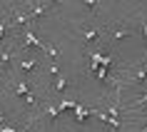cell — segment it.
Returning <instances> with one entry per match:
<instances>
[{"instance_id":"1","label":"cell","mask_w":147,"mask_h":132,"mask_svg":"<svg viewBox=\"0 0 147 132\" xmlns=\"http://www.w3.org/2000/svg\"><path fill=\"white\" fill-rule=\"evenodd\" d=\"M95 115L100 117L102 122H107V125H110V127H115V130H120V120H117V117H110V115H107V112H102V110H97V112H95Z\"/></svg>"},{"instance_id":"2","label":"cell","mask_w":147,"mask_h":132,"mask_svg":"<svg viewBox=\"0 0 147 132\" xmlns=\"http://www.w3.org/2000/svg\"><path fill=\"white\" fill-rule=\"evenodd\" d=\"M100 65H102V55L100 53H92V55H90V67L97 72V70H100Z\"/></svg>"},{"instance_id":"3","label":"cell","mask_w":147,"mask_h":132,"mask_svg":"<svg viewBox=\"0 0 147 132\" xmlns=\"http://www.w3.org/2000/svg\"><path fill=\"white\" fill-rule=\"evenodd\" d=\"M18 65H20V67H23V70H35V67H38V60H18Z\"/></svg>"},{"instance_id":"4","label":"cell","mask_w":147,"mask_h":132,"mask_svg":"<svg viewBox=\"0 0 147 132\" xmlns=\"http://www.w3.org/2000/svg\"><path fill=\"white\" fill-rule=\"evenodd\" d=\"M97 38H100V30H87V32H85V42H87V45L97 42Z\"/></svg>"},{"instance_id":"5","label":"cell","mask_w":147,"mask_h":132,"mask_svg":"<svg viewBox=\"0 0 147 132\" xmlns=\"http://www.w3.org/2000/svg\"><path fill=\"white\" fill-rule=\"evenodd\" d=\"M65 87H67V80L62 77V75H55V90H57V92H62Z\"/></svg>"},{"instance_id":"6","label":"cell","mask_w":147,"mask_h":132,"mask_svg":"<svg viewBox=\"0 0 147 132\" xmlns=\"http://www.w3.org/2000/svg\"><path fill=\"white\" fill-rule=\"evenodd\" d=\"M15 92L25 97V95H30V90H28V85H25V82H18V85H15Z\"/></svg>"},{"instance_id":"7","label":"cell","mask_w":147,"mask_h":132,"mask_svg":"<svg viewBox=\"0 0 147 132\" xmlns=\"http://www.w3.org/2000/svg\"><path fill=\"white\" fill-rule=\"evenodd\" d=\"M132 35V30H127V28H122V30H115V40H120V38H130Z\"/></svg>"},{"instance_id":"8","label":"cell","mask_w":147,"mask_h":132,"mask_svg":"<svg viewBox=\"0 0 147 132\" xmlns=\"http://www.w3.org/2000/svg\"><path fill=\"white\" fill-rule=\"evenodd\" d=\"M147 77V70H145V67H140V70H137V80H140V82H142V80H145Z\"/></svg>"},{"instance_id":"9","label":"cell","mask_w":147,"mask_h":132,"mask_svg":"<svg viewBox=\"0 0 147 132\" xmlns=\"http://www.w3.org/2000/svg\"><path fill=\"white\" fill-rule=\"evenodd\" d=\"M5 30H8V25H5V23H0V42H3V35H5Z\"/></svg>"},{"instance_id":"10","label":"cell","mask_w":147,"mask_h":132,"mask_svg":"<svg viewBox=\"0 0 147 132\" xmlns=\"http://www.w3.org/2000/svg\"><path fill=\"white\" fill-rule=\"evenodd\" d=\"M0 132H15V130H13L10 125H0Z\"/></svg>"},{"instance_id":"11","label":"cell","mask_w":147,"mask_h":132,"mask_svg":"<svg viewBox=\"0 0 147 132\" xmlns=\"http://www.w3.org/2000/svg\"><path fill=\"white\" fill-rule=\"evenodd\" d=\"M140 23H142V30H145V38H147V20H142V18H140Z\"/></svg>"},{"instance_id":"12","label":"cell","mask_w":147,"mask_h":132,"mask_svg":"<svg viewBox=\"0 0 147 132\" xmlns=\"http://www.w3.org/2000/svg\"><path fill=\"white\" fill-rule=\"evenodd\" d=\"M0 125H5V115L3 112H0Z\"/></svg>"},{"instance_id":"13","label":"cell","mask_w":147,"mask_h":132,"mask_svg":"<svg viewBox=\"0 0 147 132\" xmlns=\"http://www.w3.org/2000/svg\"><path fill=\"white\" fill-rule=\"evenodd\" d=\"M142 132H147V127H145V130H142Z\"/></svg>"}]
</instances>
